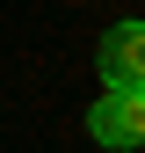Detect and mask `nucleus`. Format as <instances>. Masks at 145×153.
Returning <instances> with one entry per match:
<instances>
[{"label":"nucleus","instance_id":"nucleus-1","mask_svg":"<svg viewBox=\"0 0 145 153\" xmlns=\"http://www.w3.org/2000/svg\"><path fill=\"white\" fill-rule=\"evenodd\" d=\"M87 131L102 146H145V88H102V102L87 109Z\"/></svg>","mask_w":145,"mask_h":153},{"label":"nucleus","instance_id":"nucleus-2","mask_svg":"<svg viewBox=\"0 0 145 153\" xmlns=\"http://www.w3.org/2000/svg\"><path fill=\"white\" fill-rule=\"evenodd\" d=\"M102 80L109 88H145V22H116L102 36Z\"/></svg>","mask_w":145,"mask_h":153}]
</instances>
